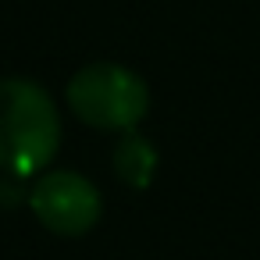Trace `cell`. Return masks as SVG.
I'll return each instance as SVG.
<instances>
[{
    "label": "cell",
    "mask_w": 260,
    "mask_h": 260,
    "mask_svg": "<svg viewBox=\"0 0 260 260\" xmlns=\"http://www.w3.org/2000/svg\"><path fill=\"white\" fill-rule=\"evenodd\" d=\"M68 104L93 128L132 132L150 111V89L132 68L96 61L72 75Z\"/></svg>",
    "instance_id": "obj_2"
},
{
    "label": "cell",
    "mask_w": 260,
    "mask_h": 260,
    "mask_svg": "<svg viewBox=\"0 0 260 260\" xmlns=\"http://www.w3.org/2000/svg\"><path fill=\"white\" fill-rule=\"evenodd\" d=\"M114 171H118V178L125 185L146 189L150 178H153V171H157V150H153V143L146 136H139L136 128L125 132V139L114 150Z\"/></svg>",
    "instance_id": "obj_4"
},
{
    "label": "cell",
    "mask_w": 260,
    "mask_h": 260,
    "mask_svg": "<svg viewBox=\"0 0 260 260\" xmlns=\"http://www.w3.org/2000/svg\"><path fill=\"white\" fill-rule=\"evenodd\" d=\"M61 146V118L50 93L32 79H0V171L40 175Z\"/></svg>",
    "instance_id": "obj_1"
},
{
    "label": "cell",
    "mask_w": 260,
    "mask_h": 260,
    "mask_svg": "<svg viewBox=\"0 0 260 260\" xmlns=\"http://www.w3.org/2000/svg\"><path fill=\"white\" fill-rule=\"evenodd\" d=\"M29 207L54 235H86L100 221V189L75 171H40L29 189Z\"/></svg>",
    "instance_id": "obj_3"
}]
</instances>
